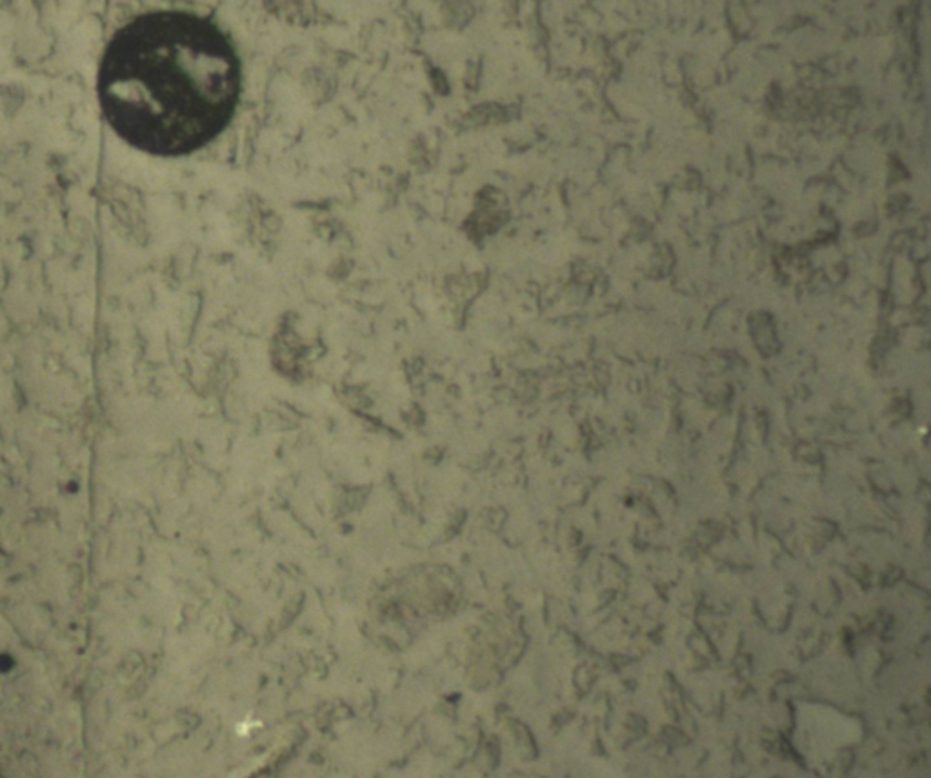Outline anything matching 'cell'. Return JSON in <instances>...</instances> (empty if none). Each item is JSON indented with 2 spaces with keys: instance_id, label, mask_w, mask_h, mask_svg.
<instances>
[{
  "instance_id": "obj_1",
  "label": "cell",
  "mask_w": 931,
  "mask_h": 778,
  "mask_svg": "<svg viewBox=\"0 0 931 778\" xmlns=\"http://www.w3.org/2000/svg\"><path fill=\"white\" fill-rule=\"evenodd\" d=\"M242 66L230 36L190 11H150L124 24L98 67V103L131 148L181 157L204 148L237 112Z\"/></svg>"
}]
</instances>
